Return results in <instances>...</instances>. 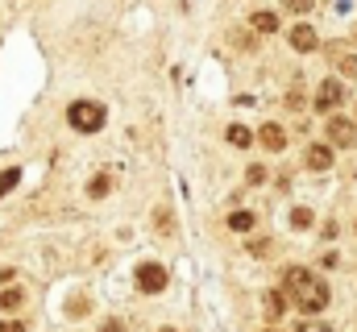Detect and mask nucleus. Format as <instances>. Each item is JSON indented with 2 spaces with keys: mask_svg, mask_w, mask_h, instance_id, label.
<instances>
[{
  "mask_svg": "<svg viewBox=\"0 0 357 332\" xmlns=\"http://www.w3.org/2000/svg\"><path fill=\"white\" fill-rule=\"evenodd\" d=\"M283 295H287L304 316H316V312L329 308V283L316 279V274L304 270V266H291V270L283 274Z\"/></svg>",
  "mask_w": 357,
  "mask_h": 332,
  "instance_id": "obj_1",
  "label": "nucleus"
},
{
  "mask_svg": "<svg viewBox=\"0 0 357 332\" xmlns=\"http://www.w3.org/2000/svg\"><path fill=\"white\" fill-rule=\"evenodd\" d=\"M104 104H96V100H75L71 108H67V125L75 129V133H96V129H104Z\"/></svg>",
  "mask_w": 357,
  "mask_h": 332,
  "instance_id": "obj_2",
  "label": "nucleus"
},
{
  "mask_svg": "<svg viewBox=\"0 0 357 332\" xmlns=\"http://www.w3.org/2000/svg\"><path fill=\"white\" fill-rule=\"evenodd\" d=\"M133 283H137L141 295H158V291H166L171 274H166V266H158V262H141V266L133 270Z\"/></svg>",
  "mask_w": 357,
  "mask_h": 332,
  "instance_id": "obj_3",
  "label": "nucleus"
},
{
  "mask_svg": "<svg viewBox=\"0 0 357 332\" xmlns=\"http://www.w3.org/2000/svg\"><path fill=\"white\" fill-rule=\"evenodd\" d=\"M341 100H345V83H341V79H324V83L316 87V100H312V104H316L320 112H333Z\"/></svg>",
  "mask_w": 357,
  "mask_h": 332,
  "instance_id": "obj_4",
  "label": "nucleus"
},
{
  "mask_svg": "<svg viewBox=\"0 0 357 332\" xmlns=\"http://www.w3.org/2000/svg\"><path fill=\"white\" fill-rule=\"evenodd\" d=\"M329 146H357V121H345V116H333L329 121Z\"/></svg>",
  "mask_w": 357,
  "mask_h": 332,
  "instance_id": "obj_5",
  "label": "nucleus"
},
{
  "mask_svg": "<svg viewBox=\"0 0 357 332\" xmlns=\"http://www.w3.org/2000/svg\"><path fill=\"white\" fill-rule=\"evenodd\" d=\"M304 166H308V171H329V166H333V146H324V141L308 146V154H304Z\"/></svg>",
  "mask_w": 357,
  "mask_h": 332,
  "instance_id": "obj_6",
  "label": "nucleus"
},
{
  "mask_svg": "<svg viewBox=\"0 0 357 332\" xmlns=\"http://www.w3.org/2000/svg\"><path fill=\"white\" fill-rule=\"evenodd\" d=\"M287 37H291V46H295L299 54H312V50L320 46V42H316V29H312V25H295V29H291Z\"/></svg>",
  "mask_w": 357,
  "mask_h": 332,
  "instance_id": "obj_7",
  "label": "nucleus"
},
{
  "mask_svg": "<svg viewBox=\"0 0 357 332\" xmlns=\"http://www.w3.org/2000/svg\"><path fill=\"white\" fill-rule=\"evenodd\" d=\"M258 141H262L266 150H283V146H287V133H283V125H262Z\"/></svg>",
  "mask_w": 357,
  "mask_h": 332,
  "instance_id": "obj_8",
  "label": "nucleus"
},
{
  "mask_svg": "<svg viewBox=\"0 0 357 332\" xmlns=\"http://www.w3.org/2000/svg\"><path fill=\"white\" fill-rule=\"evenodd\" d=\"M250 25H254L258 33H275V29H279V12H266V8H262V12L250 17Z\"/></svg>",
  "mask_w": 357,
  "mask_h": 332,
  "instance_id": "obj_9",
  "label": "nucleus"
},
{
  "mask_svg": "<svg viewBox=\"0 0 357 332\" xmlns=\"http://www.w3.org/2000/svg\"><path fill=\"white\" fill-rule=\"evenodd\" d=\"M283 312H287V295H283V291H270V295H266V316L279 320Z\"/></svg>",
  "mask_w": 357,
  "mask_h": 332,
  "instance_id": "obj_10",
  "label": "nucleus"
},
{
  "mask_svg": "<svg viewBox=\"0 0 357 332\" xmlns=\"http://www.w3.org/2000/svg\"><path fill=\"white\" fill-rule=\"evenodd\" d=\"M17 183H21V166H4V171H0V200H4Z\"/></svg>",
  "mask_w": 357,
  "mask_h": 332,
  "instance_id": "obj_11",
  "label": "nucleus"
},
{
  "mask_svg": "<svg viewBox=\"0 0 357 332\" xmlns=\"http://www.w3.org/2000/svg\"><path fill=\"white\" fill-rule=\"evenodd\" d=\"M254 225H258L254 212H233V216H229V229H233V233H250Z\"/></svg>",
  "mask_w": 357,
  "mask_h": 332,
  "instance_id": "obj_12",
  "label": "nucleus"
},
{
  "mask_svg": "<svg viewBox=\"0 0 357 332\" xmlns=\"http://www.w3.org/2000/svg\"><path fill=\"white\" fill-rule=\"evenodd\" d=\"M25 304V295L17 291V287H8V291H0V312H17Z\"/></svg>",
  "mask_w": 357,
  "mask_h": 332,
  "instance_id": "obj_13",
  "label": "nucleus"
},
{
  "mask_svg": "<svg viewBox=\"0 0 357 332\" xmlns=\"http://www.w3.org/2000/svg\"><path fill=\"white\" fill-rule=\"evenodd\" d=\"M229 141H233V146H241V150H245V146H250V141H254V133H250V129H245V125H229Z\"/></svg>",
  "mask_w": 357,
  "mask_h": 332,
  "instance_id": "obj_14",
  "label": "nucleus"
},
{
  "mask_svg": "<svg viewBox=\"0 0 357 332\" xmlns=\"http://www.w3.org/2000/svg\"><path fill=\"white\" fill-rule=\"evenodd\" d=\"M108 187H112V179H108V175H100V179H92V183H87V195H92V200H100V195H108Z\"/></svg>",
  "mask_w": 357,
  "mask_h": 332,
  "instance_id": "obj_15",
  "label": "nucleus"
},
{
  "mask_svg": "<svg viewBox=\"0 0 357 332\" xmlns=\"http://www.w3.org/2000/svg\"><path fill=\"white\" fill-rule=\"evenodd\" d=\"M291 225H295V229H312V212H308V208H295V212H291Z\"/></svg>",
  "mask_w": 357,
  "mask_h": 332,
  "instance_id": "obj_16",
  "label": "nucleus"
},
{
  "mask_svg": "<svg viewBox=\"0 0 357 332\" xmlns=\"http://www.w3.org/2000/svg\"><path fill=\"white\" fill-rule=\"evenodd\" d=\"M283 4H287L291 12H312V4H316V0H283Z\"/></svg>",
  "mask_w": 357,
  "mask_h": 332,
  "instance_id": "obj_17",
  "label": "nucleus"
},
{
  "mask_svg": "<svg viewBox=\"0 0 357 332\" xmlns=\"http://www.w3.org/2000/svg\"><path fill=\"white\" fill-rule=\"evenodd\" d=\"M337 67H341V75H345V79H354V75H357V58H341Z\"/></svg>",
  "mask_w": 357,
  "mask_h": 332,
  "instance_id": "obj_18",
  "label": "nucleus"
},
{
  "mask_svg": "<svg viewBox=\"0 0 357 332\" xmlns=\"http://www.w3.org/2000/svg\"><path fill=\"white\" fill-rule=\"evenodd\" d=\"M245 179H250V183H266V166H250Z\"/></svg>",
  "mask_w": 357,
  "mask_h": 332,
  "instance_id": "obj_19",
  "label": "nucleus"
},
{
  "mask_svg": "<svg viewBox=\"0 0 357 332\" xmlns=\"http://www.w3.org/2000/svg\"><path fill=\"white\" fill-rule=\"evenodd\" d=\"M0 332H25V324H21V320H4V324H0Z\"/></svg>",
  "mask_w": 357,
  "mask_h": 332,
  "instance_id": "obj_20",
  "label": "nucleus"
},
{
  "mask_svg": "<svg viewBox=\"0 0 357 332\" xmlns=\"http://www.w3.org/2000/svg\"><path fill=\"white\" fill-rule=\"evenodd\" d=\"M104 332H125V324H121V320H108V324H104Z\"/></svg>",
  "mask_w": 357,
  "mask_h": 332,
  "instance_id": "obj_21",
  "label": "nucleus"
},
{
  "mask_svg": "<svg viewBox=\"0 0 357 332\" xmlns=\"http://www.w3.org/2000/svg\"><path fill=\"white\" fill-rule=\"evenodd\" d=\"M299 332H329V324H304Z\"/></svg>",
  "mask_w": 357,
  "mask_h": 332,
  "instance_id": "obj_22",
  "label": "nucleus"
},
{
  "mask_svg": "<svg viewBox=\"0 0 357 332\" xmlns=\"http://www.w3.org/2000/svg\"><path fill=\"white\" fill-rule=\"evenodd\" d=\"M162 332H171V329H162Z\"/></svg>",
  "mask_w": 357,
  "mask_h": 332,
  "instance_id": "obj_23",
  "label": "nucleus"
}]
</instances>
